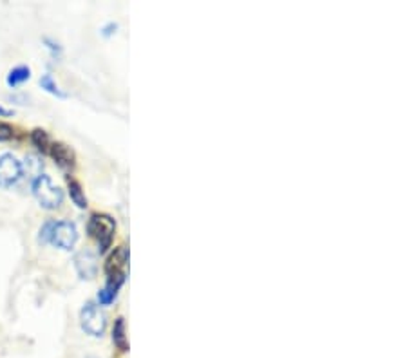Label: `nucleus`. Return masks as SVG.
<instances>
[{"label":"nucleus","instance_id":"obj_1","mask_svg":"<svg viewBox=\"0 0 407 358\" xmlns=\"http://www.w3.org/2000/svg\"><path fill=\"white\" fill-rule=\"evenodd\" d=\"M127 266H129V250L125 246L114 248L106 263V286L98 292V306H109L116 298L120 287L125 284Z\"/></svg>","mask_w":407,"mask_h":358},{"label":"nucleus","instance_id":"obj_2","mask_svg":"<svg viewBox=\"0 0 407 358\" xmlns=\"http://www.w3.org/2000/svg\"><path fill=\"white\" fill-rule=\"evenodd\" d=\"M31 190H33L36 201L40 203V207L45 210H56L64 203V192L62 188L53 185L47 174H40L38 177H35L31 181Z\"/></svg>","mask_w":407,"mask_h":358},{"label":"nucleus","instance_id":"obj_3","mask_svg":"<svg viewBox=\"0 0 407 358\" xmlns=\"http://www.w3.org/2000/svg\"><path fill=\"white\" fill-rule=\"evenodd\" d=\"M116 232V222L111 216L107 214H92L87 221V233L90 238L96 239L100 253H106L112 244Z\"/></svg>","mask_w":407,"mask_h":358},{"label":"nucleus","instance_id":"obj_4","mask_svg":"<svg viewBox=\"0 0 407 358\" xmlns=\"http://www.w3.org/2000/svg\"><path fill=\"white\" fill-rule=\"evenodd\" d=\"M80 324L82 329H84L87 335H90V337H103L107 328L106 313L101 311L98 304L89 301V303L84 304V308H82L80 311Z\"/></svg>","mask_w":407,"mask_h":358},{"label":"nucleus","instance_id":"obj_5","mask_svg":"<svg viewBox=\"0 0 407 358\" xmlns=\"http://www.w3.org/2000/svg\"><path fill=\"white\" fill-rule=\"evenodd\" d=\"M78 241V230L76 225L71 221H55L53 232H51V244H55L60 250H73Z\"/></svg>","mask_w":407,"mask_h":358},{"label":"nucleus","instance_id":"obj_6","mask_svg":"<svg viewBox=\"0 0 407 358\" xmlns=\"http://www.w3.org/2000/svg\"><path fill=\"white\" fill-rule=\"evenodd\" d=\"M22 162L16 159V156L5 152L0 156V188L13 187L22 177Z\"/></svg>","mask_w":407,"mask_h":358},{"label":"nucleus","instance_id":"obj_7","mask_svg":"<svg viewBox=\"0 0 407 358\" xmlns=\"http://www.w3.org/2000/svg\"><path fill=\"white\" fill-rule=\"evenodd\" d=\"M75 268L78 277L84 281H90L96 277L98 273V257L96 253H92L90 250H82L75 255Z\"/></svg>","mask_w":407,"mask_h":358},{"label":"nucleus","instance_id":"obj_8","mask_svg":"<svg viewBox=\"0 0 407 358\" xmlns=\"http://www.w3.org/2000/svg\"><path fill=\"white\" fill-rule=\"evenodd\" d=\"M49 152L55 163L60 168H73L75 167V154L71 151L69 146L64 145V143H53L49 146Z\"/></svg>","mask_w":407,"mask_h":358},{"label":"nucleus","instance_id":"obj_9","mask_svg":"<svg viewBox=\"0 0 407 358\" xmlns=\"http://www.w3.org/2000/svg\"><path fill=\"white\" fill-rule=\"evenodd\" d=\"M112 342L121 353H127L129 351V342H127V335H125V320L121 317L116 318L114 328H112Z\"/></svg>","mask_w":407,"mask_h":358},{"label":"nucleus","instance_id":"obj_10","mask_svg":"<svg viewBox=\"0 0 407 358\" xmlns=\"http://www.w3.org/2000/svg\"><path fill=\"white\" fill-rule=\"evenodd\" d=\"M31 78V69L27 66H18L15 67V69H11L10 73H8V78H5V81H8V86L10 87H18L22 86L24 81H27Z\"/></svg>","mask_w":407,"mask_h":358},{"label":"nucleus","instance_id":"obj_11","mask_svg":"<svg viewBox=\"0 0 407 358\" xmlns=\"http://www.w3.org/2000/svg\"><path fill=\"white\" fill-rule=\"evenodd\" d=\"M67 187H69L71 201L75 203L78 208H87V197L86 194H84V188H82L80 183L75 181V179H69Z\"/></svg>","mask_w":407,"mask_h":358},{"label":"nucleus","instance_id":"obj_12","mask_svg":"<svg viewBox=\"0 0 407 358\" xmlns=\"http://www.w3.org/2000/svg\"><path fill=\"white\" fill-rule=\"evenodd\" d=\"M40 87L44 89V91L49 92V94L56 96V98H67V92L62 91L60 86L56 84L55 78H53V75H51V73H45V75H42Z\"/></svg>","mask_w":407,"mask_h":358},{"label":"nucleus","instance_id":"obj_13","mask_svg":"<svg viewBox=\"0 0 407 358\" xmlns=\"http://www.w3.org/2000/svg\"><path fill=\"white\" fill-rule=\"evenodd\" d=\"M24 168L25 172H27V176H29L31 179H35V177H38L42 174L44 162H42L38 156H35V154H29V156L25 157L24 165H22V170H24Z\"/></svg>","mask_w":407,"mask_h":358},{"label":"nucleus","instance_id":"obj_14","mask_svg":"<svg viewBox=\"0 0 407 358\" xmlns=\"http://www.w3.org/2000/svg\"><path fill=\"white\" fill-rule=\"evenodd\" d=\"M31 142H33V145H35L40 152L49 151V146H51L49 134H47L45 131H42V129H35V131L31 132Z\"/></svg>","mask_w":407,"mask_h":358},{"label":"nucleus","instance_id":"obj_15","mask_svg":"<svg viewBox=\"0 0 407 358\" xmlns=\"http://www.w3.org/2000/svg\"><path fill=\"white\" fill-rule=\"evenodd\" d=\"M44 44L45 47H47V51L51 53V58L56 62H60L62 56H64V49H62L60 44H58L56 40H53V38H49V36H44Z\"/></svg>","mask_w":407,"mask_h":358},{"label":"nucleus","instance_id":"obj_16","mask_svg":"<svg viewBox=\"0 0 407 358\" xmlns=\"http://www.w3.org/2000/svg\"><path fill=\"white\" fill-rule=\"evenodd\" d=\"M53 225H55V221H45L44 225H42L40 232H38V242L40 244H47L51 239V232H53Z\"/></svg>","mask_w":407,"mask_h":358},{"label":"nucleus","instance_id":"obj_17","mask_svg":"<svg viewBox=\"0 0 407 358\" xmlns=\"http://www.w3.org/2000/svg\"><path fill=\"white\" fill-rule=\"evenodd\" d=\"M13 136H15L13 127L5 121H0V142H10V140H13Z\"/></svg>","mask_w":407,"mask_h":358},{"label":"nucleus","instance_id":"obj_18","mask_svg":"<svg viewBox=\"0 0 407 358\" xmlns=\"http://www.w3.org/2000/svg\"><path fill=\"white\" fill-rule=\"evenodd\" d=\"M118 27H120V25L116 24V22H109V24H106L103 27H101V35L106 36V38H109V36L116 35Z\"/></svg>","mask_w":407,"mask_h":358},{"label":"nucleus","instance_id":"obj_19","mask_svg":"<svg viewBox=\"0 0 407 358\" xmlns=\"http://www.w3.org/2000/svg\"><path fill=\"white\" fill-rule=\"evenodd\" d=\"M5 116H13V111H10V109H4V107L0 105V118H5Z\"/></svg>","mask_w":407,"mask_h":358}]
</instances>
